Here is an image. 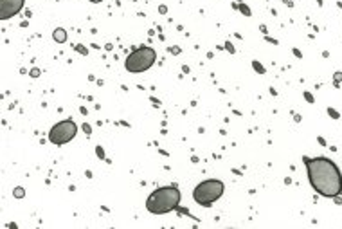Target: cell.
Segmentation results:
<instances>
[{
    "instance_id": "obj_1",
    "label": "cell",
    "mask_w": 342,
    "mask_h": 229,
    "mask_svg": "<svg viewBox=\"0 0 342 229\" xmlns=\"http://www.w3.org/2000/svg\"><path fill=\"white\" fill-rule=\"evenodd\" d=\"M303 161L313 191L326 199L342 195V173L333 161L328 157H303Z\"/></svg>"
},
{
    "instance_id": "obj_2",
    "label": "cell",
    "mask_w": 342,
    "mask_h": 229,
    "mask_svg": "<svg viewBox=\"0 0 342 229\" xmlns=\"http://www.w3.org/2000/svg\"><path fill=\"white\" fill-rule=\"evenodd\" d=\"M180 204V190L177 186H162L149 193L146 200V209L153 215H164L177 209Z\"/></svg>"
},
{
    "instance_id": "obj_3",
    "label": "cell",
    "mask_w": 342,
    "mask_h": 229,
    "mask_svg": "<svg viewBox=\"0 0 342 229\" xmlns=\"http://www.w3.org/2000/svg\"><path fill=\"white\" fill-rule=\"evenodd\" d=\"M155 60H157V53L153 47H148V45H142V47H137L135 51H132L130 54L126 56L124 60V67L128 72H144L148 69H151L155 65Z\"/></svg>"
},
{
    "instance_id": "obj_4",
    "label": "cell",
    "mask_w": 342,
    "mask_h": 229,
    "mask_svg": "<svg viewBox=\"0 0 342 229\" xmlns=\"http://www.w3.org/2000/svg\"><path fill=\"white\" fill-rule=\"evenodd\" d=\"M223 191H225V184H223L221 181L207 179L204 182H200L193 190V199H195L196 204L204 206V207H209L223 195Z\"/></svg>"
},
{
    "instance_id": "obj_5",
    "label": "cell",
    "mask_w": 342,
    "mask_h": 229,
    "mask_svg": "<svg viewBox=\"0 0 342 229\" xmlns=\"http://www.w3.org/2000/svg\"><path fill=\"white\" fill-rule=\"evenodd\" d=\"M78 133V126L72 119H63L60 123H56L54 126L49 132V141L52 144H67L69 141H72Z\"/></svg>"
},
{
    "instance_id": "obj_6",
    "label": "cell",
    "mask_w": 342,
    "mask_h": 229,
    "mask_svg": "<svg viewBox=\"0 0 342 229\" xmlns=\"http://www.w3.org/2000/svg\"><path fill=\"white\" fill-rule=\"evenodd\" d=\"M25 0H0V20H9L22 11Z\"/></svg>"
},
{
    "instance_id": "obj_7",
    "label": "cell",
    "mask_w": 342,
    "mask_h": 229,
    "mask_svg": "<svg viewBox=\"0 0 342 229\" xmlns=\"http://www.w3.org/2000/svg\"><path fill=\"white\" fill-rule=\"evenodd\" d=\"M52 38H54L56 44H65L67 41V31L63 27H58V29H54V33H52Z\"/></svg>"
},
{
    "instance_id": "obj_8",
    "label": "cell",
    "mask_w": 342,
    "mask_h": 229,
    "mask_svg": "<svg viewBox=\"0 0 342 229\" xmlns=\"http://www.w3.org/2000/svg\"><path fill=\"white\" fill-rule=\"evenodd\" d=\"M340 81H342V72H340V70H337L335 74H333V85H335L337 89L340 87Z\"/></svg>"
},
{
    "instance_id": "obj_9",
    "label": "cell",
    "mask_w": 342,
    "mask_h": 229,
    "mask_svg": "<svg viewBox=\"0 0 342 229\" xmlns=\"http://www.w3.org/2000/svg\"><path fill=\"white\" fill-rule=\"evenodd\" d=\"M326 112H328V116H329L331 119H338V117H340V114H338L335 108H331V107H328V108H326Z\"/></svg>"
},
{
    "instance_id": "obj_10",
    "label": "cell",
    "mask_w": 342,
    "mask_h": 229,
    "mask_svg": "<svg viewBox=\"0 0 342 229\" xmlns=\"http://www.w3.org/2000/svg\"><path fill=\"white\" fill-rule=\"evenodd\" d=\"M252 67H254L256 70H258L259 74H265V67H263V65L259 63V61H256V60H254V61H252Z\"/></svg>"
},
{
    "instance_id": "obj_11",
    "label": "cell",
    "mask_w": 342,
    "mask_h": 229,
    "mask_svg": "<svg viewBox=\"0 0 342 229\" xmlns=\"http://www.w3.org/2000/svg\"><path fill=\"white\" fill-rule=\"evenodd\" d=\"M304 99L308 101V103H315V98H313V94H312V92H308V90H304Z\"/></svg>"
},
{
    "instance_id": "obj_12",
    "label": "cell",
    "mask_w": 342,
    "mask_h": 229,
    "mask_svg": "<svg viewBox=\"0 0 342 229\" xmlns=\"http://www.w3.org/2000/svg\"><path fill=\"white\" fill-rule=\"evenodd\" d=\"M240 11H241L245 16H250V9H249L247 6H245V4H240Z\"/></svg>"
},
{
    "instance_id": "obj_13",
    "label": "cell",
    "mask_w": 342,
    "mask_h": 229,
    "mask_svg": "<svg viewBox=\"0 0 342 229\" xmlns=\"http://www.w3.org/2000/svg\"><path fill=\"white\" fill-rule=\"evenodd\" d=\"M13 195H15V197H16V199H22V197H24V195H25V191H24V190H22V188H16V190H15V191H13Z\"/></svg>"
},
{
    "instance_id": "obj_14",
    "label": "cell",
    "mask_w": 342,
    "mask_h": 229,
    "mask_svg": "<svg viewBox=\"0 0 342 229\" xmlns=\"http://www.w3.org/2000/svg\"><path fill=\"white\" fill-rule=\"evenodd\" d=\"M95 153H97L101 159H104V152H103V148H101V146H97V148H95Z\"/></svg>"
},
{
    "instance_id": "obj_15",
    "label": "cell",
    "mask_w": 342,
    "mask_h": 229,
    "mask_svg": "<svg viewBox=\"0 0 342 229\" xmlns=\"http://www.w3.org/2000/svg\"><path fill=\"white\" fill-rule=\"evenodd\" d=\"M317 141H319L320 146H328V143H326V139H324V137H317Z\"/></svg>"
},
{
    "instance_id": "obj_16",
    "label": "cell",
    "mask_w": 342,
    "mask_h": 229,
    "mask_svg": "<svg viewBox=\"0 0 342 229\" xmlns=\"http://www.w3.org/2000/svg\"><path fill=\"white\" fill-rule=\"evenodd\" d=\"M31 76H33V78H38V76H40V69H33V70H31Z\"/></svg>"
},
{
    "instance_id": "obj_17",
    "label": "cell",
    "mask_w": 342,
    "mask_h": 229,
    "mask_svg": "<svg viewBox=\"0 0 342 229\" xmlns=\"http://www.w3.org/2000/svg\"><path fill=\"white\" fill-rule=\"evenodd\" d=\"M225 49L229 51V53H234V47H232V44H231V41H227V44H225Z\"/></svg>"
},
{
    "instance_id": "obj_18",
    "label": "cell",
    "mask_w": 342,
    "mask_h": 229,
    "mask_svg": "<svg viewBox=\"0 0 342 229\" xmlns=\"http://www.w3.org/2000/svg\"><path fill=\"white\" fill-rule=\"evenodd\" d=\"M292 53L297 56V58H303V53H301V51H299V49H292Z\"/></svg>"
},
{
    "instance_id": "obj_19",
    "label": "cell",
    "mask_w": 342,
    "mask_h": 229,
    "mask_svg": "<svg viewBox=\"0 0 342 229\" xmlns=\"http://www.w3.org/2000/svg\"><path fill=\"white\" fill-rule=\"evenodd\" d=\"M78 51H79V53H83V54H87V53H88V51L85 49V47H81V45H78Z\"/></svg>"
},
{
    "instance_id": "obj_20",
    "label": "cell",
    "mask_w": 342,
    "mask_h": 229,
    "mask_svg": "<svg viewBox=\"0 0 342 229\" xmlns=\"http://www.w3.org/2000/svg\"><path fill=\"white\" fill-rule=\"evenodd\" d=\"M83 130H85V132H87V133H90V132H92V130H90V126H88V124H83Z\"/></svg>"
},
{
    "instance_id": "obj_21",
    "label": "cell",
    "mask_w": 342,
    "mask_h": 229,
    "mask_svg": "<svg viewBox=\"0 0 342 229\" xmlns=\"http://www.w3.org/2000/svg\"><path fill=\"white\" fill-rule=\"evenodd\" d=\"M283 2H285V4H286V6H288V7H292V6H294V4H292V2H290V0H283Z\"/></svg>"
},
{
    "instance_id": "obj_22",
    "label": "cell",
    "mask_w": 342,
    "mask_h": 229,
    "mask_svg": "<svg viewBox=\"0 0 342 229\" xmlns=\"http://www.w3.org/2000/svg\"><path fill=\"white\" fill-rule=\"evenodd\" d=\"M92 4H99V2H103V0H90Z\"/></svg>"
},
{
    "instance_id": "obj_23",
    "label": "cell",
    "mask_w": 342,
    "mask_h": 229,
    "mask_svg": "<svg viewBox=\"0 0 342 229\" xmlns=\"http://www.w3.org/2000/svg\"><path fill=\"white\" fill-rule=\"evenodd\" d=\"M317 2H319V6H322V0H317Z\"/></svg>"
}]
</instances>
